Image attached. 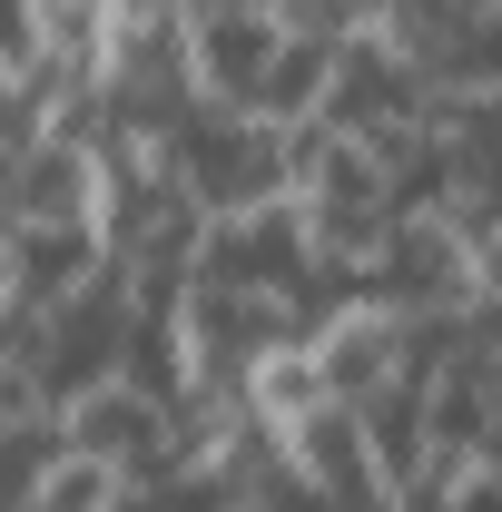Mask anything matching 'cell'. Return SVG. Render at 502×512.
Listing matches in <instances>:
<instances>
[{"label": "cell", "mask_w": 502, "mask_h": 512, "mask_svg": "<svg viewBox=\"0 0 502 512\" xmlns=\"http://www.w3.org/2000/svg\"><path fill=\"white\" fill-rule=\"evenodd\" d=\"M168 178L207 217H247V207L296 197V138L266 119H237V109H188L178 138H168Z\"/></svg>", "instance_id": "cell-1"}, {"label": "cell", "mask_w": 502, "mask_h": 512, "mask_svg": "<svg viewBox=\"0 0 502 512\" xmlns=\"http://www.w3.org/2000/svg\"><path fill=\"white\" fill-rule=\"evenodd\" d=\"M315 375L335 404H375L394 384H414V325L394 316L384 296H345L315 316Z\"/></svg>", "instance_id": "cell-2"}, {"label": "cell", "mask_w": 502, "mask_h": 512, "mask_svg": "<svg viewBox=\"0 0 502 512\" xmlns=\"http://www.w3.org/2000/svg\"><path fill=\"white\" fill-rule=\"evenodd\" d=\"M276 50H286V20H276V10H188L197 109H237V119H256Z\"/></svg>", "instance_id": "cell-3"}, {"label": "cell", "mask_w": 502, "mask_h": 512, "mask_svg": "<svg viewBox=\"0 0 502 512\" xmlns=\"http://www.w3.org/2000/svg\"><path fill=\"white\" fill-rule=\"evenodd\" d=\"M109 276V237L99 227H10V256H0V306L10 325L60 316L69 296H89Z\"/></svg>", "instance_id": "cell-4"}, {"label": "cell", "mask_w": 502, "mask_h": 512, "mask_svg": "<svg viewBox=\"0 0 502 512\" xmlns=\"http://www.w3.org/2000/svg\"><path fill=\"white\" fill-rule=\"evenodd\" d=\"M365 296H384L394 316H453V306H473V237H453L443 217H404L384 237Z\"/></svg>", "instance_id": "cell-5"}, {"label": "cell", "mask_w": 502, "mask_h": 512, "mask_svg": "<svg viewBox=\"0 0 502 512\" xmlns=\"http://www.w3.org/2000/svg\"><path fill=\"white\" fill-rule=\"evenodd\" d=\"M237 404H247V414L266 424V434H296L306 414H325L335 394H325V375H315V335H286V345H266Z\"/></svg>", "instance_id": "cell-6"}, {"label": "cell", "mask_w": 502, "mask_h": 512, "mask_svg": "<svg viewBox=\"0 0 502 512\" xmlns=\"http://www.w3.org/2000/svg\"><path fill=\"white\" fill-rule=\"evenodd\" d=\"M473 296H483V306H502V227L473 247Z\"/></svg>", "instance_id": "cell-7"}, {"label": "cell", "mask_w": 502, "mask_h": 512, "mask_svg": "<svg viewBox=\"0 0 502 512\" xmlns=\"http://www.w3.org/2000/svg\"><path fill=\"white\" fill-rule=\"evenodd\" d=\"M453 512H502V473H473V483H463V503Z\"/></svg>", "instance_id": "cell-8"}, {"label": "cell", "mask_w": 502, "mask_h": 512, "mask_svg": "<svg viewBox=\"0 0 502 512\" xmlns=\"http://www.w3.org/2000/svg\"><path fill=\"white\" fill-rule=\"evenodd\" d=\"M473 463H483V473H502V424L483 434V444H473Z\"/></svg>", "instance_id": "cell-9"}]
</instances>
